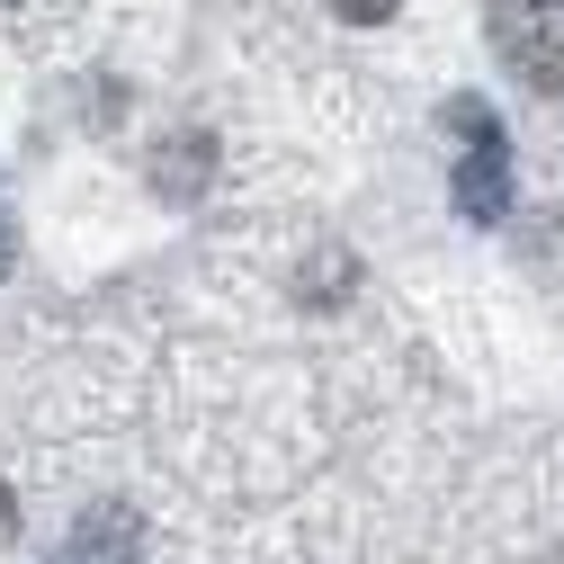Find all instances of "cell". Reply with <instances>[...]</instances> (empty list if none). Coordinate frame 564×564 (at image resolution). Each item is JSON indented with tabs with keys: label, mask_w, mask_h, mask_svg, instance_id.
<instances>
[{
	"label": "cell",
	"mask_w": 564,
	"mask_h": 564,
	"mask_svg": "<svg viewBox=\"0 0 564 564\" xmlns=\"http://www.w3.org/2000/svg\"><path fill=\"white\" fill-rule=\"evenodd\" d=\"M492 54L511 63V82L564 90V0H492Z\"/></svg>",
	"instance_id": "6da1fadb"
},
{
	"label": "cell",
	"mask_w": 564,
	"mask_h": 564,
	"mask_svg": "<svg viewBox=\"0 0 564 564\" xmlns=\"http://www.w3.org/2000/svg\"><path fill=\"white\" fill-rule=\"evenodd\" d=\"M63 564H99V555H63Z\"/></svg>",
	"instance_id": "9c48e42d"
},
{
	"label": "cell",
	"mask_w": 564,
	"mask_h": 564,
	"mask_svg": "<svg viewBox=\"0 0 564 564\" xmlns=\"http://www.w3.org/2000/svg\"><path fill=\"white\" fill-rule=\"evenodd\" d=\"M10 538H19V492L0 484V546H10Z\"/></svg>",
	"instance_id": "52a82bcc"
},
{
	"label": "cell",
	"mask_w": 564,
	"mask_h": 564,
	"mask_svg": "<svg viewBox=\"0 0 564 564\" xmlns=\"http://www.w3.org/2000/svg\"><path fill=\"white\" fill-rule=\"evenodd\" d=\"M332 288H349V260L332 251V260H305V296H332Z\"/></svg>",
	"instance_id": "5b68a950"
},
{
	"label": "cell",
	"mask_w": 564,
	"mask_h": 564,
	"mask_svg": "<svg viewBox=\"0 0 564 564\" xmlns=\"http://www.w3.org/2000/svg\"><path fill=\"white\" fill-rule=\"evenodd\" d=\"M134 546H144V520H134L126 502H99V511H82V538H73V555H99V564L117 555V564H126Z\"/></svg>",
	"instance_id": "277c9868"
},
{
	"label": "cell",
	"mask_w": 564,
	"mask_h": 564,
	"mask_svg": "<svg viewBox=\"0 0 564 564\" xmlns=\"http://www.w3.org/2000/svg\"><path fill=\"white\" fill-rule=\"evenodd\" d=\"M19 269V234H10V216H0V278Z\"/></svg>",
	"instance_id": "ba28073f"
},
{
	"label": "cell",
	"mask_w": 564,
	"mask_h": 564,
	"mask_svg": "<svg viewBox=\"0 0 564 564\" xmlns=\"http://www.w3.org/2000/svg\"><path fill=\"white\" fill-rule=\"evenodd\" d=\"M206 180H216V134H171L153 153V188L162 197H206Z\"/></svg>",
	"instance_id": "3957f363"
},
{
	"label": "cell",
	"mask_w": 564,
	"mask_h": 564,
	"mask_svg": "<svg viewBox=\"0 0 564 564\" xmlns=\"http://www.w3.org/2000/svg\"><path fill=\"white\" fill-rule=\"evenodd\" d=\"M0 10H19V0H0Z\"/></svg>",
	"instance_id": "30bf717a"
},
{
	"label": "cell",
	"mask_w": 564,
	"mask_h": 564,
	"mask_svg": "<svg viewBox=\"0 0 564 564\" xmlns=\"http://www.w3.org/2000/svg\"><path fill=\"white\" fill-rule=\"evenodd\" d=\"M332 10H340L349 28H386V19H394V0H332Z\"/></svg>",
	"instance_id": "8992f818"
},
{
	"label": "cell",
	"mask_w": 564,
	"mask_h": 564,
	"mask_svg": "<svg viewBox=\"0 0 564 564\" xmlns=\"http://www.w3.org/2000/svg\"><path fill=\"white\" fill-rule=\"evenodd\" d=\"M448 126L466 134V162H457V206L475 225H502V206H511V153H502V126H492L484 99H448Z\"/></svg>",
	"instance_id": "7a4b0ae2"
}]
</instances>
